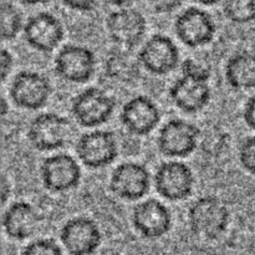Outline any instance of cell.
<instances>
[{"instance_id": "obj_9", "label": "cell", "mask_w": 255, "mask_h": 255, "mask_svg": "<svg viewBox=\"0 0 255 255\" xmlns=\"http://www.w3.org/2000/svg\"><path fill=\"white\" fill-rule=\"evenodd\" d=\"M82 172L79 162L69 153H57L42 159L40 179L42 186L54 193H65L76 188Z\"/></svg>"}, {"instance_id": "obj_27", "label": "cell", "mask_w": 255, "mask_h": 255, "mask_svg": "<svg viewBox=\"0 0 255 255\" xmlns=\"http://www.w3.org/2000/svg\"><path fill=\"white\" fill-rule=\"evenodd\" d=\"M12 66H14V57H12L11 52L7 51L6 49H1V52H0V79H1V82L6 81Z\"/></svg>"}, {"instance_id": "obj_13", "label": "cell", "mask_w": 255, "mask_h": 255, "mask_svg": "<svg viewBox=\"0 0 255 255\" xmlns=\"http://www.w3.org/2000/svg\"><path fill=\"white\" fill-rule=\"evenodd\" d=\"M60 242L70 255H92L102 243V233L94 219L74 217L60 229Z\"/></svg>"}, {"instance_id": "obj_3", "label": "cell", "mask_w": 255, "mask_h": 255, "mask_svg": "<svg viewBox=\"0 0 255 255\" xmlns=\"http://www.w3.org/2000/svg\"><path fill=\"white\" fill-rule=\"evenodd\" d=\"M116 101L100 87L91 86L82 90L72 99L71 114L75 121L85 128H94L106 124L114 115Z\"/></svg>"}, {"instance_id": "obj_16", "label": "cell", "mask_w": 255, "mask_h": 255, "mask_svg": "<svg viewBox=\"0 0 255 255\" xmlns=\"http://www.w3.org/2000/svg\"><path fill=\"white\" fill-rule=\"evenodd\" d=\"M22 31L27 45L41 52L54 51L65 37L62 22L49 11H40L31 15L25 21Z\"/></svg>"}, {"instance_id": "obj_5", "label": "cell", "mask_w": 255, "mask_h": 255, "mask_svg": "<svg viewBox=\"0 0 255 255\" xmlns=\"http://www.w3.org/2000/svg\"><path fill=\"white\" fill-rule=\"evenodd\" d=\"M201 131L192 122L171 119L161 127L157 137V148L169 158H186L198 147Z\"/></svg>"}, {"instance_id": "obj_1", "label": "cell", "mask_w": 255, "mask_h": 255, "mask_svg": "<svg viewBox=\"0 0 255 255\" xmlns=\"http://www.w3.org/2000/svg\"><path fill=\"white\" fill-rule=\"evenodd\" d=\"M187 218L192 233L203 239L214 241L228 229L231 212L218 197L202 196L191 204Z\"/></svg>"}, {"instance_id": "obj_23", "label": "cell", "mask_w": 255, "mask_h": 255, "mask_svg": "<svg viewBox=\"0 0 255 255\" xmlns=\"http://www.w3.org/2000/svg\"><path fill=\"white\" fill-rule=\"evenodd\" d=\"M223 14L229 21L236 24H249L255 21V0H236L223 2Z\"/></svg>"}, {"instance_id": "obj_24", "label": "cell", "mask_w": 255, "mask_h": 255, "mask_svg": "<svg viewBox=\"0 0 255 255\" xmlns=\"http://www.w3.org/2000/svg\"><path fill=\"white\" fill-rule=\"evenodd\" d=\"M181 72L182 76L192 77V79L208 82L212 76V67L204 60L187 57L186 60L181 62Z\"/></svg>"}, {"instance_id": "obj_15", "label": "cell", "mask_w": 255, "mask_h": 255, "mask_svg": "<svg viewBox=\"0 0 255 255\" xmlns=\"http://www.w3.org/2000/svg\"><path fill=\"white\" fill-rule=\"evenodd\" d=\"M132 226L143 238L154 241L166 236L172 228V213L156 198L139 202L132 209Z\"/></svg>"}, {"instance_id": "obj_21", "label": "cell", "mask_w": 255, "mask_h": 255, "mask_svg": "<svg viewBox=\"0 0 255 255\" xmlns=\"http://www.w3.org/2000/svg\"><path fill=\"white\" fill-rule=\"evenodd\" d=\"M226 81L232 89L243 91L255 87V54L248 50L234 52L224 67Z\"/></svg>"}, {"instance_id": "obj_7", "label": "cell", "mask_w": 255, "mask_h": 255, "mask_svg": "<svg viewBox=\"0 0 255 255\" xmlns=\"http://www.w3.org/2000/svg\"><path fill=\"white\" fill-rule=\"evenodd\" d=\"M216 22L207 10L192 5L177 15L174 31L182 44L188 47H199L213 41Z\"/></svg>"}, {"instance_id": "obj_11", "label": "cell", "mask_w": 255, "mask_h": 255, "mask_svg": "<svg viewBox=\"0 0 255 255\" xmlns=\"http://www.w3.org/2000/svg\"><path fill=\"white\" fill-rule=\"evenodd\" d=\"M154 187L157 193L167 201H184L193 192V171L184 162H162L154 173Z\"/></svg>"}, {"instance_id": "obj_29", "label": "cell", "mask_w": 255, "mask_h": 255, "mask_svg": "<svg viewBox=\"0 0 255 255\" xmlns=\"http://www.w3.org/2000/svg\"><path fill=\"white\" fill-rule=\"evenodd\" d=\"M244 122L252 129H255V94L247 100L243 109Z\"/></svg>"}, {"instance_id": "obj_10", "label": "cell", "mask_w": 255, "mask_h": 255, "mask_svg": "<svg viewBox=\"0 0 255 255\" xmlns=\"http://www.w3.org/2000/svg\"><path fill=\"white\" fill-rule=\"evenodd\" d=\"M106 29L110 39L117 46L132 50L143 40L147 31V20L134 7H116L107 15Z\"/></svg>"}, {"instance_id": "obj_6", "label": "cell", "mask_w": 255, "mask_h": 255, "mask_svg": "<svg viewBox=\"0 0 255 255\" xmlns=\"http://www.w3.org/2000/svg\"><path fill=\"white\" fill-rule=\"evenodd\" d=\"M96 56L90 47L67 44L57 51L54 69L59 77L71 84L90 81L96 71Z\"/></svg>"}, {"instance_id": "obj_14", "label": "cell", "mask_w": 255, "mask_h": 255, "mask_svg": "<svg viewBox=\"0 0 255 255\" xmlns=\"http://www.w3.org/2000/svg\"><path fill=\"white\" fill-rule=\"evenodd\" d=\"M138 60L144 70L162 76L177 69L181 52L171 37L164 34H154L142 45Z\"/></svg>"}, {"instance_id": "obj_28", "label": "cell", "mask_w": 255, "mask_h": 255, "mask_svg": "<svg viewBox=\"0 0 255 255\" xmlns=\"http://www.w3.org/2000/svg\"><path fill=\"white\" fill-rule=\"evenodd\" d=\"M62 5L69 9L75 10V11H92L97 7L99 2L94 1V0H64Z\"/></svg>"}, {"instance_id": "obj_26", "label": "cell", "mask_w": 255, "mask_h": 255, "mask_svg": "<svg viewBox=\"0 0 255 255\" xmlns=\"http://www.w3.org/2000/svg\"><path fill=\"white\" fill-rule=\"evenodd\" d=\"M238 159L247 172L255 174V136L247 137L242 141L238 149Z\"/></svg>"}, {"instance_id": "obj_12", "label": "cell", "mask_w": 255, "mask_h": 255, "mask_svg": "<svg viewBox=\"0 0 255 255\" xmlns=\"http://www.w3.org/2000/svg\"><path fill=\"white\" fill-rule=\"evenodd\" d=\"M109 187L115 196L124 201H138L151 188V173L139 162H122L112 169Z\"/></svg>"}, {"instance_id": "obj_8", "label": "cell", "mask_w": 255, "mask_h": 255, "mask_svg": "<svg viewBox=\"0 0 255 255\" xmlns=\"http://www.w3.org/2000/svg\"><path fill=\"white\" fill-rule=\"evenodd\" d=\"M76 154L84 166L91 169L110 166L119 156V143L114 132L92 129L76 142Z\"/></svg>"}, {"instance_id": "obj_20", "label": "cell", "mask_w": 255, "mask_h": 255, "mask_svg": "<svg viewBox=\"0 0 255 255\" xmlns=\"http://www.w3.org/2000/svg\"><path fill=\"white\" fill-rule=\"evenodd\" d=\"M105 74L112 81L129 84L141 76V62L138 54L131 49L116 46L109 51L105 59Z\"/></svg>"}, {"instance_id": "obj_25", "label": "cell", "mask_w": 255, "mask_h": 255, "mask_svg": "<svg viewBox=\"0 0 255 255\" xmlns=\"http://www.w3.org/2000/svg\"><path fill=\"white\" fill-rule=\"evenodd\" d=\"M21 255H64L59 244L50 238H39L30 242Z\"/></svg>"}, {"instance_id": "obj_30", "label": "cell", "mask_w": 255, "mask_h": 255, "mask_svg": "<svg viewBox=\"0 0 255 255\" xmlns=\"http://www.w3.org/2000/svg\"><path fill=\"white\" fill-rule=\"evenodd\" d=\"M182 5L181 1H159L154 2L153 7L157 12H171Z\"/></svg>"}, {"instance_id": "obj_22", "label": "cell", "mask_w": 255, "mask_h": 255, "mask_svg": "<svg viewBox=\"0 0 255 255\" xmlns=\"http://www.w3.org/2000/svg\"><path fill=\"white\" fill-rule=\"evenodd\" d=\"M24 19L19 7L11 1H0V36L2 41H11L24 30Z\"/></svg>"}, {"instance_id": "obj_31", "label": "cell", "mask_w": 255, "mask_h": 255, "mask_svg": "<svg viewBox=\"0 0 255 255\" xmlns=\"http://www.w3.org/2000/svg\"><path fill=\"white\" fill-rule=\"evenodd\" d=\"M0 188H1V206L4 207L5 203L7 202V199H9L10 194H11V186H10V182L7 181L5 174L1 176V184H0Z\"/></svg>"}, {"instance_id": "obj_19", "label": "cell", "mask_w": 255, "mask_h": 255, "mask_svg": "<svg viewBox=\"0 0 255 255\" xmlns=\"http://www.w3.org/2000/svg\"><path fill=\"white\" fill-rule=\"evenodd\" d=\"M168 96L181 111L196 114L202 111L211 101L212 91L208 82L192 77L181 76L171 85Z\"/></svg>"}, {"instance_id": "obj_17", "label": "cell", "mask_w": 255, "mask_h": 255, "mask_svg": "<svg viewBox=\"0 0 255 255\" xmlns=\"http://www.w3.org/2000/svg\"><path fill=\"white\" fill-rule=\"evenodd\" d=\"M122 126L134 136H147L161 121V110L151 97L137 95L125 102L120 114Z\"/></svg>"}, {"instance_id": "obj_2", "label": "cell", "mask_w": 255, "mask_h": 255, "mask_svg": "<svg viewBox=\"0 0 255 255\" xmlns=\"http://www.w3.org/2000/svg\"><path fill=\"white\" fill-rule=\"evenodd\" d=\"M72 133V125L67 117L55 112L36 115L27 126L30 144L40 152H50L66 146Z\"/></svg>"}, {"instance_id": "obj_4", "label": "cell", "mask_w": 255, "mask_h": 255, "mask_svg": "<svg viewBox=\"0 0 255 255\" xmlns=\"http://www.w3.org/2000/svg\"><path fill=\"white\" fill-rule=\"evenodd\" d=\"M52 86L44 74L32 70H21L12 77L9 97L15 106L24 110H40L51 96Z\"/></svg>"}, {"instance_id": "obj_32", "label": "cell", "mask_w": 255, "mask_h": 255, "mask_svg": "<svg viewBox=\"0 0 255 255\" xmlns=\"http://www.w3.org/2000/svg\"><path fill=\"white\" fill-rule=\"evenodd\" d=\"M7 111H9V106H7L6 100L1 97V100H0V114H1V117L6 116Z\"/></svg>"}, {"instance_id": "obj_18", "label": "cell", "mask_w": 255, "mask_h": 255, "mask_svg": "<svg viewBox=\"0 0 255 255\" xmlns=\"http://www.w3.org/2000/svg\"><path fill=\"white\" fill-rule=\"evenodd\" d=\"M40 214L31 203L15 201L4 211L1 217L2 229L10 239L26 241L31 238L40 226Z\"/></svg>"}]
</instances>
